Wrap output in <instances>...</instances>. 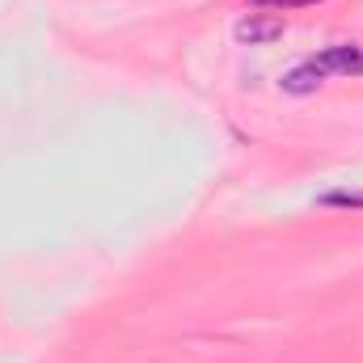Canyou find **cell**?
<instances>
[{
	"label": "cell",
	"mask_w": 363,
	"mask_h": 363,
	"mask_svg": "<svg viewBox=\"0 0 363 363\" xmlns=\"http://www.w3.org/2000/svg\"><path fill=\"white\" fill-rule=\"evenodd\" d=\"M313 64H317L321 77H363V47H355V43L325 47Z\"/></svg>",
	"instance_id": "6da1fadb"
},
{
	"label": "cell",
	"mask_w": 363,
	"mask_h": 363,
	"mask_svg": "<svg viewBox=\"0 0 363 363\" xmlns=\"http://www.w3.org/2000/svg\"><path fill=\"white\" fill-rule=\"evenodd\" d=\"M233 38L245 47H267L274 38H283V21L279 17H241L233 26Z\"/></svg>",
	"instance_id": "7a4b0ae2"
},
{
	"label": "cell",
	"mask_w": 363,
	"mask_h": 363,
	"mask_svg": "<svg viewBox=\"0 0 363 363\" xmlns=\"http://www.w3.org/2000/svg\"><path fill=\"white\" fill-rule=\"evenodd\" d=\"M321 72H317V64L308 60V64H300V68H291L287 77H283V93H313V89H321Z\"/></svg>",
	"instance_id": "3957f363"
},
{
	"label": "cell",
	"mask_w": 363,
	"mask_h": 363,
	"mask_svg": "<svg viewBox=\"0 0 363 363\" xmlns=\"http://www.w3.org/2000/svg\"><path fill=\"white\" fill-rule=\"evenodd\" d=\"M317 203L321 207H342V211H363V190H330Z\"/></svg>",
	"instance_id": "277c9868"
},
{
	"label": "cell",
	"mask_w": 363,
	"mask_h": 363,
	"mask_svg": "<svg viewBox=\"0 0 363 363\" xmlns=\"http://www.w3.org/2000/svg\"><path fill=\"white\" fill-rule=\"evenodd\" d=\"M258 4H274V9H300V4H317V0H258Z\"/></svg>",
	"instance_id": "5b68a950"
}]
</instances>
